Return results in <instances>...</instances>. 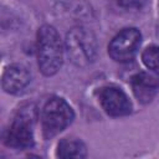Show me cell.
Wrapping results in <instances>:
<instances>
[{
  "label": "cell",
  "instance_id": "obj_1",
  "mask_svg": "<svg viewBox=\"0 0 159 159\" xmlns=\"http://www.w3.org/2000/svg\"><path fill=\"white\" fill-rule=\"evenodd\" d=\"M37 61L41 72L45 76L55 75L63 60V47L58 32L53 26L43 25L37 32Z\"/></svg>",
  "mask_w": 159,
  "mask_h": 159
},
{
  "label": "cell",
  "instance_id": "obj_2",
  "mask_svg": "<svg viewBox=\"0 0 159 159\" xmlns=\"http://www.w3.org/2000/svg\"><path fill=\"white\" fill-rule=\"evenodd\" d=\"M73 117L75 114L71 106L63 98H50L41 111V122L45 137L51 138L62 132L72 123Z\"/></svg>",
  "mask_w": 159,
  "mask_h": 159
},
{
  "label": "cell",
  "instance_id": "obj_3",
  "mask_svg": "<svg viewBox=\"0 0 159 159\" xmlns=\"http://www.w3.org/2000/svg\"><path fill=\"white\" fill-rule=\"evenodd\" d=\"M66 46L71 61L77 66H86L94 60V36L83 27H75L67 34Z\"/></svg>",
  "mask_w": 159,
  "mask_h": 159
},
{
  "label": "cell",
  "instance_id": "obj_4",
  "mask_svg": "<svg viewBox=\"0 0 159 159\" xmlns=\"http://www.w3.org/2000/svg\"><path fill=\"white\" fill-rule=\"evenodd\" d=\"M142 35L135 27H127L119 31L108 45L109 56L117 62L130 61L140 45Z\"/></svg>",
  "mask_w": 159,
  "mask_h": 159
},
{
  "label": "cell",
  "instance_id": "obj_5",
  "mask_svg": "<svg viewBox=\"0 0 159 159\" xmlns=\"http://www.w3.org/2000/svg\"><path fill=\"white\" fill-rule=\"evenodd\" d=\"M32 117L29 112H21L16 116L5 133L4 142L6 145L16 149H26L34 144Z\"/></svg>",
  "mask_w": 159,
  "mask_h": 159
},
{
  "label": "cell",
  "instance_id": "obj_6",
  "mask_svg": "<svg viewBox=\"0 0 159 159\" xmlns=\"http://www.w3.org/2000/svg\"><path fill=\"white\" fill-rule=\"evenodd\" d=\"M98 99L102 108L107 114L113 117H120L129 114L132 111V103L128 96L118 87L106 86L98 92Z\"/></svg>",
  "mask_w": 159,
  "mask_h": 159
},
{
  "label": "cell",
  "instance_id": "obj_7",
  "mask_svg": "<svg viewBox=\"0 0 159 159\" xmlns=\"http://www.w3.org/2000/svg\"><path fill=\"white\" fill-rule=\"evenodd\" d=\"M132 89L139 102L149 103L159 89V75L153 70L137 73L132 78Z\"/></svg>",
  "mask_w": 159,
  "mask_h": 159
},
{
  "label": "cell",
  "instance_id": "obj_8",
  "mask_svg": "<svg viewBox=\"0 0 159 159\" xmlns=\"http://www.w3.org/2000/svg\"><path fill=\"white\" fill-rule=\"evenodd\" d=\"M31 81V75L22 65L9 66L2 75V88L7 93L21 92Z\"/></svg>",
  "mask_w": 159,
  "mask_h": 159
},
{
  "label": "cell",
  "instance_id": "obj_9",
  "mask_svg": "<svg viewBox=\"0 0 159 159\" xmlns=\"http://www.w3.org/2000/svg\"><path fill=\"white\" fill-rule=\"evenodd\" d=\"M57 157L60 158H84L86 145L73 138H65L58 143Z\"/></svg>",
  "mask_w": 159,
  "mask_h": 159
},
{
  "label": "cell",
  "instance_id": "obj_10",
  "mask_svg": "<svg viewBox=\"0 0 159 159\" xmlns=\"http://www.w3.org/2000/svg\"><path fill=\"white\" fill-rule=\"evenodd\" d=\"M142 61L149 70H158L159 68V46L150 45L148 46L142 53Z\"/></svg>",
  "mask_w": 159,
  "mask_h": 159
},
{
  "label": "cell",
  "instance_id": "obj_11",
  "mask_svg": "<svg viewBox=\"0 0 159 159\" xmlns=\"http://www.w3.org/2000/svg\"><path fill=\"white\" fill-rule=\"evenodd\" d=\"M148 0H118V4L125 9H139Z\"/></svg>",
  "mask_w": 159,
  "mask_h": 159
}]
</instances>
